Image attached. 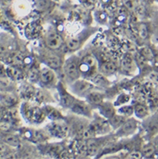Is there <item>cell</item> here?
<instances>
[{"instance_id": "36", "label": "cell", "mask_w": 158, "mask_h": 159, "mask_svg": "<svg viewBox=\"0 0 158 159\" xmlns=\"http://www.w3.org/2000/svg\"><path fill=\"white\" fill-rule=\"evenodd\" d=\"M151 141L152 142V144L154 145V147H156V151H157L158 152V134L156 136H154V137L152 138L151 140Z\"/></svg>"}, {"instance_id": "14", "label": "cell", "mask_w": 158, "mask_h": 159, "mask_svg": "<svg viewBox=\"0 0 158 159\" xmlns=\"http://www.w3.org/2000/svg\"><path fill=\"white\" fill-rule=\"evenodd\" d=\"M17 102V98L12 92H0V105L3 107H12Z\"/></svg>"}, {"instance_id": "9", "label": "cell", "mask_w": 158, "mask_h": 159, "mask_svg": "<svg viewBox=\"0 0 158 159\" xmlns=\"http://www.w3.org/2000/svg\"><path fill=\"white\" fill-rule=\"evenodd\" d=\"M45 43L47 48L51 50H58L63 46L64 40L61 35L53 28H50V30L45 35Z\"/></svg>"}, {"instance_id": "38", "label": "cell", "mask_w": 158, "mask_h": 159, "mask_svg": "<svg viewBox=\"0 0 158 159\" xmlns=\"http://www.w3.org/2000/svg\"><path fill=\"white\" fill-rule=\"evenodd\" d=\"M156 93L158 95V85H156Z\"/></svg>"}, {"instance_id": "33", "label": "cell", "mask_w": 158, "mask_h": 159, "mask_svg": "<svg viewBox=\"0 0 158 159\" xmlns=\"http://www.w3.org/2000/svg\"><path fill=\"white\" fill-rule=\"evenodd\" d=\"M139 34L142 39H146L148 37V29L146 24H140L139 25Z\"/></svg>"}, {"instance_id": "15", "label": "cell", "mask_w": 158, "mask_h": 159, "mask_svg": "<svg viewBox=\"0 0 158 159\" xmlns=\"http://www.w3.org/2000/svg\"><path fill=\"white\" fill-rule=\"evenodd\" d=\"M4 61L9 65H14V66L20 68L24 64L25 58L20 52H9L6 56V58H4Z\"/></svg>"}, {"instance_id": "25", "label": "cell", "mask_w": 158, "mask_h": 159, "mask_svg": "<svg viewBox=\"0 0 158 159\" xmlns=\"http://www.w3.org/2000/svg\"><path fill=\"white\" fill-rule=\"evenodd\" d=\"M44 113L53 121H55V120H62L63 119H64L63 114L59 111L57 110L56 108L52 107V106H47L44 108Z\"/></svg>"}, {"instance_id": "2", "label": "cell", "mask_w": 158, "mask_h": 159, "mask_svg": "<svg viewBox=\"0 0 158 159\" xmlns=\"http://www.w3.org/2000/svg\"><path fill=\"white\" fill-rule=\"evenodd\" d=\"M95 86L91 80L85 78H79L69 85V91L74 96L78 98H85L89 93L96 89Z\"/></svg>"}, {"instance_id": "12", "label": "cell", "mask_w": 158, "mask_h": 159, "mask_svg": "<svg viewBox=\"0 0 158 159\" xmlns=\"http://www.w3.org/2000/svg\"><path fill=\"white\" fill-rule=\"evenodd\" d=\"M43 58L46 65L52 70H57L63 67L64 63L62 61V58L57 53H55L53 50L49 49L48 52L44 53Z\"/></svg>"}, {"instance_id": "3", "label": "cell", "mask_w": 158, "mask_h": 159, "mask_svg": "<svg viewBox=\"0 0 158 159\" xmlns=\"http://www.w3.org/2000/svg\"><path fill=\"white\" fill-rule=\"evenodd\" d=\"M111 142V139L108 135L106 136H95L85 140L86 146V154L89 156L95 157L103 150L104 147Z\"/></svg>"}, {"instance_id": "28", "label": "cell", "mask_w": 158, "mask_h": 159, "mask_svg": "<svg viewBox=\"0 0 158 159\" xmlns=\"http://www.w3.org/2000/svg\"><path fill=\"white\" fill-rule=\"evenodd\" d=\"M125 158L140 159L143 158V155H142V152H141L140 150H133L127 152L126 156H125Z\"/></svg>"}, {"instance_id": "13", "label": "cell", "mask_w": 158, "mask_h": 159, "mask_svg": "<svg viewBox=\"0 0 158 159\" xmlns=\"http://www.w3.org/2000/svg\"><path fill=\"white\" fill-rule=\"evenodd\" d=\"M120 68L124 73L128 75H134L138 70V64L136 60L133 57L126 55L122 58Z\"/></svg>"}, {"instance_id": "7", "label": "cell", "mask_w": 158, "mask_h": 159, "mask_svg": "<svg viewBox=\"0 0 158 159\" xmlns=\"http://www.w3.org/2000/svg\"><path fill=\"white\" fill-rule=\"evenodd\" d=\"M47 134L55 138L66 137L70 134V127L66 122L55 120L47 127Z\"/></svg>"}, {"instance_id": "29", "label": "cell", "mask_w": 158, "mask_h": 159, "mask_svg": "<svg viewBox=\"0 0 158 159\" xmlns=\"http://www.w3.org/2000/svg\"><path fill=\"white\" fill-rule=\"evenodd\" d=\"M40 71L36 69V68H31L28 73V78L30 81H36L37 80H39Z\"/></svg>"}, {"instance_id": "22", "label": "cell", "mask_w": 158, "mask_h": 159, "mask_svg": "<svg viewBox=\"0 0 158 159\" xmlns=\"http://www.w3.org/2000/svg\"><path fill=\"white\" fill-rule=\"evenodd\" d=\"M15 88V80L9 76L0 77V92H12Z\"/></svg>"}, {"instance_id": "34", "label": "cell", "mask_w": 158, "mask_h": 159, "mask_svg": "<svg viewBox=\"0 0 158 159\" xmlns=\"http://www.w3.org/2000/svg\"><path fill=\"white\" fill-rule=\"evenodd\" d=\"M9 51H8V49L4 45H2V44H0V59H3L4 60V58H6V56L8 55V53H9Z\"/></svg>"}, {"instance_id": "19", "label": "cell", "mask_w": 158, "mask_h": 159, "mask_svg": "<svg viewBox=\"0 0 158 159\" xmlns=\"http://www.w3.org/2000/svg\"><path fill=\"white\" fill-rule=\"evenodd\" d=\"M134 114L138 119L143 120L150 115L149 107L143 103H137L134 106Z\"/></svg>"}, {"instance_id": "27", "label": "cell", "mask_w": 158, "mask_h": 159, "mask_svg": "<svg viewBox=\"0 0 158 159\" xmlns=\"http://www.w3.org/2000/svg\"><path fill=\"white\" fill-rule=\"evenodd\" d=\"M119 113L124 115V116L131 117L134 114V106H130V105H123L121 107L119 108Z\"/></svg>"}, {"instance_id": "21", "label": "cell", "mask_w": 158, "mask_h": 159, "mask_svg": "<svg viewBox=\"0 0 158 159\" xmlns=\"http://www.w3.org/2000/svg\"><path fill=\"white\" fill-rule=\"evenodd\" d=\"M6 70L7 75L13 80H20L23 78V72L20 69V67L14 66V65H9L6 68Z\"/></svg>"}, {"instance_id": "31", "label": "cell", "mask_w": 158, "mask_h": 159, "mask_svg": "<svg viewBox=\"0 0 158 159\" xmlns=\"http://www.w3.org/2000/svg\"><path fill=\"white\" fill-rule=\"evenodd\" d=\"M9 147L5 142H0V158H5V156L9 152Z\"/></svg>"}, {"instance_id": "10", "label": "cell", "mask_w": 158, "mask_h": 159, "mask_svg": "<svg viewBox=\"0 0 158 159\" xmlns=\"http://www.w3.org/2000/svg\"><path fill=\"white\" fill-rule=\"evenodd\" d=\"M93 30H85L78 34L75 37L70 38L67 42V48L70 49V51H76L79 49L84 45V43L89 39V37H91L93 34Z\"/></svg>"}, {"instance_id": "24", "label": "cell", "mask_w": 158, "mask_h": 159, "mask_svg": "<svg viewBox=\"0 0 158 159\" xmlns=\"http://www.w3.org/2000/svg\"><path fill=\"white\" fill-rule=\"evenodd\" d=\"M116 70H117V65L113 62H105L99 67V71L106 76L113 75L115 73Z\"/></svg>"}, {"instance_id": "18", "label": "cell", "mask_w": 158, "mask_h": 159, "mask_svg": "<svg viewBox=\"0 0 158 159\" xmlns=\"http://www.w3.org/2000/svg\"><path fill=\"white\" fill-rule=\"evenodd\" d=\"M90 80L97 87H100V88H106V87H108L110 85V81L106 79V75L101 73L100 71H98L95 75H93L90 78Z\"/></svg>"}, {"instance_id": "17", "label": "cell", "mask_w": 158, "mask_h": 159, "mask_svg": "<svg viewBox=\"0 0 158 159\" xmlns=\"http://www.w3.org/2000/svg\"><path fill=\"white\" fill-rule=\"evenodd\" d=\"M104 98H105V95L103 92L97 91L96 89L93 90L92 92L89 93L88 95L85 97V101L87 102L88 103H90L91 106H97L98 107L102 102H104Z\"/></svg>"}, {"instance_id": "30", "label": "cell", "mask_w": 158, "mask_h": 159, "mask_svg": "<svg viewBox=\"0 0 158 159\" xmlns=\"http://www.w3.org/2000/svg\"><path fill=\"white\" fill-rule=\"evenodd\" d=\"M147 79L153 84L158 85V70L150 71L147 75Z\"/></svg>"}, {"instance_id": "16", "label": "cell", "mask_w": 158, "mask_h": 159, "mask_svg": "<svg viewBox=\"0 0 158 159\" xmlns=\"http://www.w3.org/2000/svg\"><path fill=\"white\" fill-rule=\"evenodd\" d=\"M98 109H99V113L106 120L111 119L112 117L116 113L115 107L113 106V103H111L109 102H103L98 106Z\"/></svg>"}, {"instance_id": "4", "label": "cell", "mask_w": 158, "mask_h": 159, "mask_svg": "<svg viewBox=\"0 0 158 159\" xmlns=\"http://www.w3.org/2000/svg\"><path fill=\"white\" fill-rule=\"evenodd\" d=\"M140 124V121L137 118L129 117L123 123V125L116 129L114 136L117 138H125L134 135L139 129Z\"/></svg>"}, {"instance_id": "6", "label": "cell", "mask_w": 158, "mask_h": 159, "mask_svg": "<svg viewBox=\"0 0 158 159\" xmlns=\"http://www.w3.org/2000/svg\"><path fill=\"white\" fill-rule=\"evenodd\" d=\"M79 69L81 76H84V78L88 80H90L93 75L99 71L97 61L94 56L91 54H87L80 59Z\"/></svg>"}, {"instance_id": "23", "label": "cell", "mask_w": 158, "mask_h": 159, "mask_svg": "<svg viewBox=\"0 0 158 159\" xmlns=\"http://www.w3.org/2000/svg\"><path fill=\"white\" fill-rule=\"evenodd\" d=\"M126 119H127V117L124 116L119 113H116L111 119H108V122H109L112 129L116 130L117 129L119 128L123 125V123L124 122Z\"/></svg>"}, {"instance_id": "32", "label": "cell", "mask_w": 158, "mask_h": 159, "mask_svg": "<svg viewBox=\"0 0 158 159\" xmlns=\"http://www.w3.org/2000/svg\"><path fill=\"white\" fill-rule=\"evenodd\" d=\"M11 129V123L3 119L0 121V131L8 132Z\"/></svg>"}, {"instance_id": "8", "label": "cell", "mask_w": 158, "mask_h": 159, "mask_svg": "<svg viewBox=\"0 0 158 159\" xmlns=\"http://www.w3.org/2000/svg\"><path fill=\"white\" fill-rule=\"evenodd\" d=\"M92 106L88 103L86 101L75 99L73 104L71 105L70 109L74 114L79 115V116L85 117L88 119H91L93 117V112H92Z\"/></svg>"}, {"instance_id": "35", "label": "cell", "mask_w": 158, "mask_h": 159, "mask_svg": "<svg viewBox=\"0 0 158 159\" xmlns=\"http://www.w3.org/2000/svg\"><path fill=\"white\" fill-rule=\"evenodd\" d=\"M14 0H0V4L3 7L9 6L13 3Z\"/></svg>"}, {"instance_id": "37", "label": "cell", "mask_w": 158, "mask_h": 159, "mask_svg": "<svg viewBox=\"0 0 158 159\" xmlns=\"http://www.w3.org/2000/svg\"><path fill=\"white\" fill-rule=\"evenodd\" d=\"M5 117V110H4V107L3 106L0 105V121L3 120Z\"/></svg>"}, {"instance_id": "1", "label": "cell", "mask_w": 158, "mask_h": 159, "mask_svg": "<svg viewBox=\"0 0 158 159\" xmlns=\"http://www.w3.org/2000/svg\"><path fill=\"white\" fill-rule=\"evenodd\" d=\"M79 59L77 56L72 55L68 58L63 64V72L64 78L68 82L72 83L81 77L80 69H79Z\"/></svg>"}, {"instance_id": "26", "label": "cell", "mask_w": 158, "mask_h": 159, "mask_svg": "<svg viewBox=\"0 0 158 159\" xmlns=\"http://www.w3.org/2000/svg\"><path fill=\"white\" fill-rule=\"evenodd\" d=\"M3 141L10 147H19L20 146V140L17 135L8 133L3 138Z\"/></svg>"}, {"instance_id": "11", "label": "cell", "mask_w": 158, "mask_h": 159, "mask_svg": "<svg viewBox=\"0 0 158 159\" xmlns=\"http://www.w3.org/2000/svg\"><path fill=\"white\" fill-rule=\"evenodd\" d=\"M39 80L43 86H53L58 81L54 70L49 67H45L40 70Z\"/></svg>"}, {"instance_id": "5", "label": "cell", "mask_w": 158, "mask_h": 159, "mask_svg": "<svg viewBox=\"0 0 158 159\" xmlns=\"http://www.w3.org/2000/svg\"><path fill=\"white\" fill-rule=\"evenodd\" d=\"M140 125L147 141H151L158 134V112L150 114L144 119L140 123Z\"/></svg>"}, {"instance_id": "20", "label": "cell", "mask_w": 158, "mask_h": 159, "mask_svg": "<svg viewBox=\"0 0 158 159\" xmlns=\"http://www.w3.org/2000/svg\"><path fill=\"white\" fill-rule=\"evenodd\" d=\"M140 151L142 152L143 157H152L155 156L156 154H158L156 147H154V145L151 141H148L146 144L142 145Z\"/></svg>"}]
</instances>
